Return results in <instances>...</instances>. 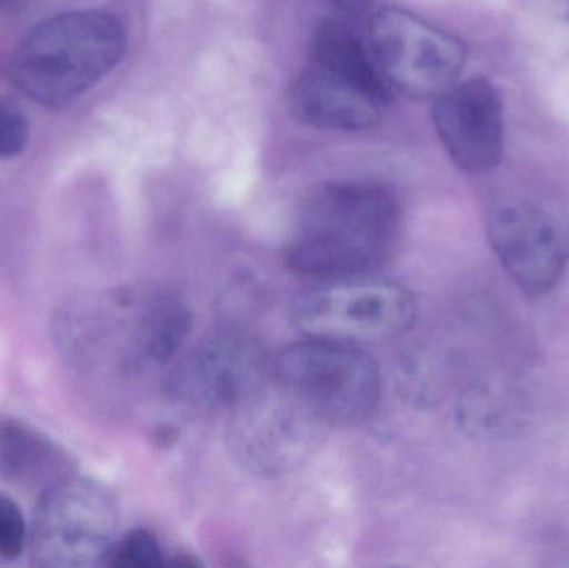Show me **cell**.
Masks as SVG:
<instances>
[{
    "instance_id": "obj_13",
    "label": "cell",
    "mask_w": 569,
    "mask_h": 568,
    "mask_svg": "<svg viewBox=\"0 0 569 568\" xmlns=\"http://www.w3.org/2000/svg\"><path fill=\"white\" fill-rule=\"evenodd\" d=\"M189 312L177 299L163 297L147 313L143 347L149 359L163 362L179 349L189 330Z\"/></svg>"
},
{
    "instance_id": "obj_10",
    "label": "cell",
    "mask_w": 569,
    "mask_h": 568,
    "mask_svg": "<svg viewBox=\"0 0 569 568\" xmlns=\"http://www.w3.org/2000/svg\"><path fill=\"white\" fill-rule=\"evenodd\" d=\"M262 353L249 340L222 336L192 350L173 370L172 392L199 409L240 406L262 382Z\"/></svg>"
},
{
    "instance_id": "obj_14",
    "label": "cell",
    "mask_w": 569,
    "mask_h": 568,
    "mask_svg": "<svg viewBox=\"0 0 569 568\" xmlns=\"http://www.w3.org/2000/svg\"><path fill=\"white\" fill-rule=\"evenodd\" d=\"M166 564L159 540L149 530L137 529L113 542L106 566L117 568H153Z\"/></svg>"
},
{
    "instance_id": "obj_9",
    "label": "cell",
    "mask_w": 569,
    "mask_h": 568,
    "mask_svg": "<svg viewBox=\"0 0 569 568\" xmlns=\"http://www.w3.org/2000/svg\"><path fill=\"white\" fill-rule=\"evenodd\" d=\"M433 123L455 166L481 173L500 163L505 149L503 107L481 77L463 80L433 100Z\"/></svg>"
},
{
    "instance_id": "obj_2",
    "label": "cell",
    "mask_w": 569,
    "mask_h": 568,
    "mask_svg": "<svg viewBox=\"0 0 569 568\" xmlns=\"http://www.w3.org/2000/svg\"><path fill=\"white\" fill-rule=\"evenodd\" d=\"M127 32L113 13L69 10L37 23L13 50L10 76L20 92L62 107L106 79L122 60Z\"/></svg>"
},
{
    "instance_id": "obj_15",
    "label": "cell",
    "mask_w": 569,
    "mask_h": 568,
    "mask_svg": "<svg viewBox=\"0 0 569 568\" xmlns=\"http://www.w3.org/2000/svg\"><path fill=\"white\" fill-rule=\"evenodd\" d=\"M26 542L27 526L22 510L12 497L0 492V559H19Z\"/></svg>"
},
{
    "instance_id": "obj_7",
    "label": "cell",
    "mask_w": 569,
    "mask_h": 568,
    "mask_svg": "<svg viewBox=\"0 0 569 568\" xmlns=\"http://www.w3.org/2000/svg\"><path fill=\"white\" fill-rule=\"evenodd\" d=\"M116 509L100 487L67 479L42 492L32 530L37 566H106L113 546Z\"/></svg>"
},
{
    "instance_id": "obj_4",
    "label": "cell",
    "mask_w": 569,
    "mask_h": 568,
    "mask_svg": "<svg viewBox=\"0 0 569 568\" xmlns=\"http://www.w3.org/2000/svg\"><path fill=\"white\" fill-rule=\"evenodd\" d=\"M273 377L318 426H358L380 400L377 363L353 343L305 337L277 357Z\"/></svg>"
},
{
    "instance_id": "obj_6",
    "label": "cell",
    "mask_w": 569,
    "mask_h": 568,
    "mask_svg": "<svg viewBox=\"0 0 569 568\" xmlns=\"http://www.w3.org/2000/svg\"><path fill=\"white\" fill-rule=\"evenodd\" d=\"M368 49L390 92L435 100L460 80L467 52L460 40L398 7L368 23Z\"/></svg>"
},
{
    "instance_id": "obj_16",
    "label": "cell",
    "mask_w": 569,
    "mask_h": 568,
    "mask_svg": "<svg viewBox=\"0 0 569 568\" xmlns=\"http://www.w3.org/2000/svg\"><path fill=\"white\" fill-rule=\"evenodd\" d=\"M29 136L26 113L12 100L0 99V159L20 156L29 143Z\"/></svg>"
},
{
    "instance_id": "obj_1",
    "label": "cell",
    "mask_w": 569,
    "mask_h": 568,
    "mask_svg": "<svg viewBox=\"0 0 569 568\" xmlns=\"http://www.w3.org/2000/svg\"><path fill=\"white\" fill-rule=\"evenodd\" d=\"M398 233L400 209L390 190L358 180L323 183L298 209L284 262L313 282L373 273Z\"/></svg>"
},
{
    "instance_id": "obj_5",
    "label": "cell",
    "mask_w": 569,
    "mask_h": 568,
    "mask_svg": "<svg viewBox=\"0 0 569 568\" xmlns=\"http://www.w3.org/2000/svg\"><path fill=\"white\" fill-rule=\"evenodd\" d=\"M415 319L410 290L373 273L320 280L293 302V322L305 337L360 347L403 336Z\"/></svg>"
},
{
    "instance_id": "obj_11",
    "label": "cell",
    "mask_w": 569,
    "mask_h": 568,
    "mask_svg": "<svg viewBox=\"0 0 569 568\" xmlns=\"http://www.w3.org/2000/svg\"><path fill=\"white\" fill-rule=\"evenodd\" d=\"M236 409L239 410L233 432L237 446L250 462L260 467L291 462V457L300 456L301 444L305 436H310L311 426H318L279 386L276 399H260L259 389Z\"/></svg>"
},
{
    "instance_id": "obj_12",
    "label": "cell",
    "mask_w": 569,
    "mask_h": 568,
    "mask_svg": "<svg viewBox=\"0 0 569 568\" xmlns=\"http://www.w3.org/2000/svg\"><path fill=\"white\" fill-rule=\"evenodd\" d=\"M73 462L62 447L13 417H0V477L27 489H52L70 479Z\"/></svg>"
},
{
    "instance_id": "obj_8",
    "label": "cell",
    "mask_w": 569,
    "mask_h": 568,
    "mask_svg": "<svg viewBox=\"0 0 569 568\" xmlns=\"http://www.w3.org/2000/svg\"><path fill=\"white\" fill-rule=\"evenodd\" d=\"M488 237L503 269L530 297L550 292L567 269L569 227L543 207H497L488 220Z\"/></svg>"
},
{
    "instance_id": "obj_17",
    "label": "cell",
    "mask_w": 569,
    "mask_h": 568,
    "mask_svg": "<svg viewBox=\"0 0 569 568\" xmlns=\"http://www.w3.org/2000/svg\"><path fill=\"white\" fill-rule=\"evenodd\" d=\"M323 2L335 12L343 13V16H358L367 9L370 0H323Z\"/></svg>"
},
{
    "instance_id": "obj_3",
    "label": "cell",
    "mask_w": 569,
    "mask_h": 568,
    "mask_svg": "<svg viewBox=\"0 0 569 568\" xmlns=\"http://www.w3.org/2000/svg\"><path fill=\"white\" fill-rule=\"evenodd\" d=\"M388 99L367 40L341 20L321 22L288 93L293 116L317 129L357 132L380 122Z\"/></svg>"
},
{
    "instance_id": "obj_18",
    "label": "cell",
    "mask_w": 569,
    "mask_h": 568,
    "mask_svg": "<svg viewBox=\"0 0 569 568\" xmlns=\"http://www.w3.org/2000/svg\"><path fill=\"white\" fill-rule=\"evenodd\" d=\"M10 0H0V9H2L3 6H7V3H9Z\"/></svg>"
}]
</instances>
